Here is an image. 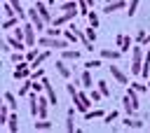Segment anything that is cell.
I'll return each instance as SVG.
<instances>
[{
  "label": "cell",
  "instance_id": "6da1fadb",
  "mask_svg": "<svg viewBox=\"0 0 150 133\" xmlns=\"http://www.w3.org/2000/svg\"><path fill=\"white\" fill-rule=\"evenodd\" d=\"M122 107H124V112L131 117L136 110H138V91L136 89H127V93H124V98H122Z\"/></svg>",
  "mask_w": 150,
  "mask_h": 133
},
{
  "label": "cell",
  "instance_id": "7a4b0ae2",
  "mask_svg": "<svg viewBox=\"0 0 150 133\" xmlns=\"http://www.w3.org/2000/svg\"><path fill=\"white\" fill-rule=\"evenodd\" d=\"M38 44L40 47H47V49H68L70 42L66 37H49V35H40L38 37Z\"/></svg>",
  "mask_w": 150,
  "mask_h": 133
},
{
  "label": "cell",
  "instance_id": "3957f363",
  "mask_svg": "<svg viewBox=\"0 0 150 133\" xmlns=\"http://www.w3.org/2000/svg\"><path fill=\"white\" fill-rule=\"evenodd\" d=\"M143 61H145V54H143V44H136V47H131V75H141Z\"/></svg>",
  "mask_w": 150,
  "mask_h": 133
},
{
  "label": "cell",
  "instance_id": "277c9868",
  "mask_svg": "<svg viewBox=\"0 0 150 133\" xmlns=\"http://www.w3.org/2000/svg\"><path fill=\"white\" fill-rule=\"evenodd\" d=\"M28 21L35 26V30H38L40 35H45V30H47V21L40 16V12H38V7H35V5L28 9Z\"/></svg>",
  "mask_w": 150,
  "mask_h": 133
},
{
  "label": "cell",
  "instance_id": "5b68a950",
  "mask_svg": "<svg viewBox=\"0 0 150 133\" xmlns=\"http://www.w3.org/2000/svg\"><path fill=\"white\" fill-rule=\"evenodd\" d=\"M30 72H33V68H30V63L28 61H21V63H16V68H14V79H19V82H23V79H28L30 77Z\"/></svg>",
  "mask_w": 150,
  "mask_h": 133
},
{
  "label": "cell",
  "instance_id": "8992f818",
  "mask_svg": "<svg viewBox=\"0 0 150 133\" xmlns=\"http://www.w3.org/2000/svg\"><path fill=\"white\" fill-rule=\"evenodd\" d=\"M75 107H77V112H89V107H91V96H87L84 91H77V100H75Z\"/></svg>",
  "mask_w": 150,
  "mask_h": 133
},
{
  "label": "cell",
  "instance_id": "52a82bcc",
  "mask_svg": "<svg viewBox=\"0 0 150 133\" xmlns=\"http://www.w3.org/2000/svg\"><path fill=\"white\" fill-rule=\"evenodd\" d=\"M35 7H38V12H40V16L47 21V23H52L54 21V9L45 2V0H35Z\"/></svg>",
  "mask_w": 150,
  "mask_h": 133
},
{
  "label": "cell",
  "instance_id": "ba28073f",
  "mask_svg": "<svg viewBox=\"0 0 150 133\" xmlns=\"http://www.w3.org/2000/svg\"><path fill=\"white\" fill-rule=\"evenodd\" d=\"M77 14H80V12H61L59 16H54V21H52V23H54V26H59V28H61V26H68Z\"/></svg>",
  "mask_w": 150,
  "mask_h": 133
},
{
  "label": "cell",
  "instance_id": "9c48e42d",
  "mask_svg": "<svg viewBox=\"0 0 150 133\" xmlns=\"http://www.w3.org/2000/svg\"><path fill=\"white\" fill-rule=\"evenodd\" d=\"M134 42H136V40H131L129 35H117V37H115V44H117V49H120L122 54H127V51L131 49Z\"/></svg>",
  "mask_w": 150,
  "mask_h": 133
},
{
  "label": "cell",
  "instance_id": "30bf717a",
  "mask_svg": "<svg viewBox=\"0 0 150 133\" xmlns=\"http://www.w3.org/2000/svg\"><path fill=\"white\" fill-rule=\"evenodd\" d=\"M108 68H110V75H112V79L117 84H129V77H127V72L120 65H108Z\"/></svg>",
  "mask_w": 150,
  "mask_h": 133
},
{
  "label": "cell",
  "instance_id": "8fae6325",
  "mask_svg": "<svg viewBox=\"0 0 150 133\" xmlns=\"http://www.w3.org/2000/svg\"><path fill=\"white\" fill-rule=\"evenodd\" d=\"M42 84H45V93H47L49 103H52V105H56V103H59V96H56V89H54V84H52L47 77H42Z\"/></svg>",
  "mask_w": 150,
  "mask_h": 133
},
{
  "label": "cell",
  "instance_id": "7c38bea8",
  "mask_svg": "<svg viewBox=\"0 0 150 133\" xmlns=\"http://www.w3.org/2000/svg\"><path fill=\"white\" fill-rule=\"evenodd\" d=\"M127 0H115V2H105V7H103V12L105 14H112V12H117V9H127Z\"/></svg>",
  "mask_w": 150,
  "mask_h": 133
},
{
  "label": "cell",
  "instance_id": "4fadbf2b",
  "mask_svg": "<svg viewBox=\"0 0 150 133\" xmlns=\"http://www.w3.org/2000/svg\"><path fill=\"white\" fill-rule=\"evenodd\" d=\"M54 65H56V72H59V75H61L63 79H70V72H73V70L68 68V61H63V58H59V61H56Z\"/></svg>",
  "mask_w": 150,
  "mask_h": 133
},
{
  "label": "cell",
  "instance_id": "5bb4252c",
  "mask_svg": "<svg viewBox=\"0 0 150 133\" xmlns=\"http://www.w3.org/2000/svg\"><path fill=\"white\" fill-rule=\"evenodd\" d=\"M61 58L68 61V63H70V61L75 63V61H80V51H77V49H61Z\"/></svg>",
  "mask_w": 150,
  "mask_h": 133
},
{
  "label": "cell",
  "instance_id": "9a60e30c",
  "mask_svg": "<svg viewBox=\"0 0 150 133\" xmlns=\"http://www.w3.org/2000/svg\"><path fill=\"white\" fill-rule=\"evenodd\" d=\"M120 56H122L120 49H101V58L103 61H117Z\"/></svg>",
  "mask_w": 150,
  "mask_h": 133
},
{
  "label": "cell",
  "instance_id": "2e32d148",
  "mask_svg": "<svg viewBox=\"0 0 150 133\" xmlns=\"http://www.w3.org/2000/svg\"><path fill=\"white\" fill-rule=\"evenodd\" d=\"M80 84H82L84 89H91V86H94V79H91V70H89V68L82 70V75H80Z\"/></svg>",
  "mask_w": 150,
  "mask_h": 133
},
{
  "label": "cell",
  "instance_id": "e0dca14e",
  "mask_svg": "<svg viewBox=\"0 0 150 133\" xmlns=\"http://www.w3.org/2000/svg\"><path fill=\"white\" fill-rule=\"evenodd\" d=\"M5 126H7V131H9V133H19V114H16V112H12Z\"/></svg>",
  "mask_w": 150,
  "mask_h": 133
},
{
  "label": "cell",
  "instance_id": "ac0fdd59",
  "mask_svg": "<svg viewBox=\"0 0 150 133\" xmlns=\"http://www.w3.org/2000/svg\"><path fill=\"white\" fill-rule=\"evenodd\" d=\"M14 9H16V16L23 21V19H28V9H23V5H21V0H7Z\"/></svg>",
  "mask_w": 150,
  "mask_h": 133
},
{
  "label": "cell",
  "instance_id": "d6986e66",
  "mask_svg": "<svg viewBox=\"0 0 150 133\" xmlns=\"http://www.w3.org/2000/svg\"><path fill=\"white\" fill-rule=\"evenodd\" d=\"M49 56H52V51H49V49H45V51H40V54H38V58H35V61L30 63V68H33V70H35V68H40V65H42V63H45V61H47Z\"/></svg>",
  "mask_w": 150,
  "mask_h": 133
},
{
  "label": "cell",
  "instance_id": "ffe728a7",
  "mask_svg": "<svg viewBox=\"0 0 150 133\" xmlns=\"http://www.w3.org/2000/svg\"><path fill=\"white\" fill-rule=\"evenodd\" d=\"M59 12H80L77 9V0H66L59 5Z\"/></svg>",
  "mask_w": 150,
  "mask_h": 133
},
{
  "label": "cell",
  "instance_id": "44dd1931",
  "mask_svg": "<svg viewBox=\"0 0 150 133\" xmlns=\"http://www.w3.org/2000/svg\"><path fill=\"white\" fill-rule=\"evenodd\" d=\"M2 100L12 107V112H16V96L12 93V91H5V96H2Z\"/></svg>",
  "mask_w": 150,
  "mask_h": 133
},
{
  "label": "cell",
  "instance_id": "7402d4cb",
  "mask_svg": "<svg viewBox=\"0 0 150 133\" xmlns=\"http://www.w3.org/2000/svg\"><path fill=\"white\" fill-rule=\"evenodd\" d=\"M122 124H124V128H143V121H138V119H131L129 114H127V119H122Z\"/></svg>",
  "mask_w": 150,
  "mask_h": 133
},
{
  "label": "cell",
  "instance_id": "603a6c76",
  "mask_svg": "<svg viewBox=\"0 0 150 133\" xmlns=\"http://www.w3.org/2000/svg\"><path fill=\"white\" fill-rule=\"evenodd\" d=\"M103 117H105L103 110H89V112H84V119H87V121H91V119H103Z\"/></svg>",
  "mask_w": 150,
  "mask_h": 133
},
{
  "label": "cell",
  "instance_id": "cb8c5ba5",
  "mask_svg": "<svg viewBox=\"0 0 150 133\" xmlns=\"http://www.w3.org/2000/svg\"><path fill=\"white\" fill-rule=\"evenodd\" d=\"M33 128H35V131H52V121H47V119H38V121L33 124Z\"/></svg>",
  "mask_w": 150,
  "mask_h": 133
},
{
  "label": "cell",
  "instance_id": "d4e9b609",
  "mask_svg": "<svg viewBox=\"0 0 150 133\" xmlns=\"http://www.w3.org/2000/svg\"><path fill=\"white\" fill-rule=\"evenodd\" d=\"M19 21H21L19 16H9V19H5V21H2V28H5V30H9V28L19 26Z\"/></svg>",
  "mask_w": 150,
  "mask_h": 133
},
{
  "label": "cell",
  "instance_id": "484cf974",
  "mask_svg": "<svg viewBox=\"0 0 150 133\" xmlns=\"http://www.w3.org/2000/svg\"><path fill=\"white\" fill-rule=\"evenodd\" d=\"M45 35H49V37H61V35H63V28H59V26L52 23V28H47Z\"/></svg>",
  "mask_w": 150,
  "mask_h": 133
},
{
  "label": "cell",
  "instance_id": "4316f807",
  "mask_svg": "<svg viewBox=\"0 0 150 133\" xmlns=\"http://www.w3.org/2000/svg\"><path fill=\"white\" fill-rule=\"evenodd\" d=\"M63 37H66V40H68V42H70V44H73V42H77V40H80V37H77V33H75V30H73V28H70V26H68V28H66V30H63Z\"/></svg>",
  "mask_w": 150,
  "mask_h": 133
},
{
  "label": "cell",
  "instance_id": "83f0119b",
  "mask_svg": "<svg viewBox=\"0 0 150 133\" xmlns=\"http://www.w3.org/2000/svg\"><path fill=\"white\" fill-rule=\"evenodd\" d=\"M38 54H40V44H38V47H30V49L26 51V61H28V63H33V61L38 58Z\"/></svg>",
  "mask_w": 150,
  "mask_h": 133
},
{
  "label": "cell",
  "instance_id": "f1b7e54d",
  "mask_svg": "<svg viewBox=\"0 0 150 133\" xmlns=\"http://www.w3.org/2000/svg\"><path fill=\"white\" fill-rule=\"evenodd\" d=\"M9 61H12V63H21V61H26V54L19 51V49H14V51L9 54Z\"/></svg>",
  "mask_w": 150,
  "mask_h": 133
},
{
  "label": "cell",
  "instance_id": "f546056e",
  "mask_svg": "<svg viewBox=\"0 0 150 133\" xmlns=\"http://www.w3.org/2000/svg\"><path fill=\"white\" fill-rule=\"evenodd\" d=\"M66 131L68 133H75V114H66Z\"/></svg>",
  "mask_w": 150,
  "mask_h": 133
},
{
  "label": "cell",
  "instance_id": "4dcf8cb0",
  "mask_svg": "<svg viewBox=\"0 0 150 133\" xmlns=\"http://www.w3.org/2000/svg\"><path fill=\"white\" fill-rule=\"evenodd\" d=\"M77 9H80V14H82V16H89V12H91V7H89V2H87V0H77Z\"/></svg>",
  "mask_w": 150,
  "mask_h": 133
},
{
  "label": "cell",
  "instance_id": "1f68e13d",
  "mask_svg": "<svg viewBox=\"0 0 150 133\" xmlns=\"http://www.w3.org/2000/svg\"><path fill=\"white\" fill-rule=\"evenodd\" d=\"M138 5H141V0H129V5H127V14H129V16H134V14H136V9H138Z\"/></svg>",
  "mask_w": 150,
  "mask_h": 133
},
{
  "label": "cell",
  "instance_id": "d6a6232c",
  "mask_svg": "<svg viewBox=\"0 0 150 133\" xmlns=\"http://www.w3.org/2000/svg\"><path fill=\"white\" fill-rule=\"evenodd\" d=\"M2 14H5V19H9V16H16V9H14L9 2H5V7H2Z\"/></svg>",
  "mask_w": 150,
  "mask_h": 133
},
{
  "label": "cell",
  "instance_id": "836d02e7",
  "mask_svg": "<svg viewBox=\"0 0 150 133\" xmlns=\"http://www.w3.org/2000/svg\"><path fill=\"white\" fill-rule=\"evenodd\" d=\"M96 89H98V91L103 93V98H105V96H110V86H108V84H105L103 79H101V82H96Z\"/></svg>",
  "mask_w": 150,
  "mask_h": 133
},
{
  "label": "cell",
  "instance_id": "e575fe53",
  "mask_svg": "<svg viewBox=\"0 0 150 133\" xmlns=\"http://www.w3.org/2000/svg\"><path fill=\"white\" fill-rule=\"evenodd\" d=\"M101 61H103V58H89V61L84 63V68H89V70H94V68H98V65H103Z\"/></svg>",
  "mask_w": 150,
  "mask_h": 133
},
{
  "label": "cell",
  "instance_id": "d590c367",
  "mask_svg": "<svg viewBox=\"0 0 150 133\" xmlns=\"http://www.w3.org/2000/svg\"><path fill=\"white\" fill-rule=\"evenodd\" d=\"M87 19H89V26H94V28H98V14H96L94 9L89 12V16H87Z\"/></svg>",
  "mask_w": 150,
  "mask_h": 133
},
{
  "label": "cell",
  "instance_id": "8d00e7d4",
  "mask_svg": "<svg viewBox=\"0 0 150 133\" xmlns=\"http://www.w3.org/2000/svg\"><path fill=\"white\" fill-rule=\"evenodd\" d=\"M131 89H136L138 93H148V84H141V82H131Z\"/></svg>",
  "mask_w": 150,
  "mask_h": 133
},
{
  "label": "cell",
  "instance_id": "74e56055",
  "mask_svg": "<svg viewBox=\"0 0 150 133\" xmlns=\"http://www.w3.org/2000/svg\"><path fill=\"white\" fill-rule=\"evenodd\" d=\"M84 33H87V37H89L91 42H96V28H94V26H87Z\"/></svg>",
  "mask_w": 150,
  "mask_h": 133
},
{
  "label": "cell",
  "instance_id": "f35d334b",
  "mask_svg": "<svg viewBox=\"0 0 150 133\" xmlns=\"http://www.w3.org/2000/svg\"><path fill=\"white\" fill-rule=\"evenodd\" d=\"M145 37H148V33L141 28V30L136 33V44H145Z\"/></svg>",
  "mask_w": 150,
  "mask_h": 133
},
{
  "label": "cell",
  "instance_id": "ab89813d",
  "mask_svg": "<svg viewBox=\"0 0 150 133\" xmlns=\"http://www.w3.org/2000/svg\"><path fill=\"white\" fill-rule=\"evenodd\" d=\"M42 77H45V68H35L30 72V79H42Z\"/></svg>",
  "mask_w": 150,
  "mask_h": 133
},
{
  "label": "cell",
  "instance_id": "60d3db41",
  "mask_svg": "<svg viewBox=\"0 0 150 133\" xmlns=\"http://www.w3.org/2000/svg\"><path fill=\"white\" fill-rule=\"evenodd\" d=\"M115 119H117V112H115V110H112V112H105V117H103V121H105V124H112Z\"/></svg>",
  "mask_w": 150,
  "mask_h": 133
},
{
  "label": "cell",
  "instance_id": "b9f144b4",
  "mask_svg": "<svg viewBox=\"0 0 150 133\" xmlns=\"http://www.w3.org/2000/svg\"><path fill=\"white\" fill-rule=\"evenodd\" d=\"M89 96H91V100H94V103H98V100H101V98H103V93H101V91H98V89H96V91H94V89H91V93H89Z\"/></svg>",
  "mask_w": 150,
  "mask_h": 133
},
{
  "label": "cell",
  "instance_id": "7bdbcfd3",
  "mask_svg": "<svg viewBox=\"0 0 150 133\" xmlns=\"http://www.w3.org/2000/svg\"><path fill=\"white\" fill-rule=\"evenodd\" d=\"M66 89H68V93H70V96H75V93H77V89H75V84H66Z\"/></svg>",
  "mask_w": 150,
  "mask_h": 133
},
{
  "label": "cell",
  "instance_id": "ee69618b",
  "mask_svg": "<svg viewBox=\"0 0 150 133\" xmlns=\"http://www.w3.org/2000/svg\"><path fill=\"white\" fill-rule=\"evenodd\" d=\"M87 2H89V7H94V2H96V0H87Z\"/></svg>",
  "mask_w": 150,
  "mask_h": 133
},
{
  "label": "cell",
  "instance_id": "f6af8a7d",
  "mask_svg": "<svg viewBox=\"0 0 150 133\" xmlns=\"http://www.w3.org/2000/svg\"><path fill=\"white\" fill-rule=\"evenodd\" d=\"M148 93H150V79H148Z\"/></svg>",
  "mask_w": 150,
  "mask_h": 133
},
{
  "label": "cell",
  "instance_id": "bcb514c9",
  "mask_svg": "<svg viewBox=\"0 0 150 133\" xmlns=\"http://www.w3.org/2000/svg\"><path fill=\"white\" fill-rule=\"evenodd\" d=\"M105 2H115V0H105Z\"/></svg>",
  "mask_w": 150,
  "mask_h": 133
},
{
  "label": "cell",
  "instance_id": "7dc6e473",
  "mask_svg": "<svg viewBox=\"0 0 150 133\" xmlns=\"http://www.w3.org/2000/svg\"><path fill=\"white\" fill-rule=\"evenodd\" d=\"M59 2H66V0H59Z\"/></svg>",
  "mask_w": 150,
  "mask_h": 133
},
{
  "label": "cell",
  "instance_id": "c3c4849f",
  "mask_svg": "<svg viewBox=\"0 0 150 133\" xmlns=\"http://www.w3.org/2000/svg\"><path fill=\"white\" fill-rule=\"evenodd\" d=\"M30 2H35V0H30Z\"/></svg>",
  "mask_w": 150,
  "mask_h": 133
}]
</instances>
